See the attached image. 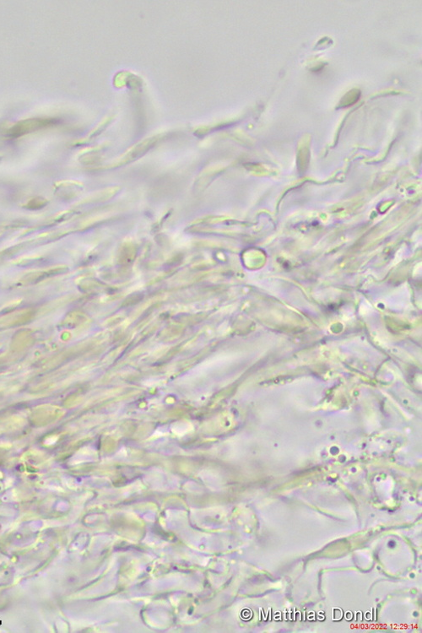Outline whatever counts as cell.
Listing matches in <instances>:
<instances>
[{"mask_svg":"<svg viewBox=\"0 0 422 633\" xmlns=\"http://www.w3.org/2000/svg\"><path fill=\"white\" fill-rule=\"evenodd\" d=\"M57 121L50 118H35V119H28V120L21 121L15 123L14 126L11 127L8 131V135L13 138H17L22 135H27L29 133L34 132L39 129H44L47 127H50L53 124H55Z\"/></svg>","mask_w":422,"mask_h":633,"instance_id":"cell-1","label":"cell"}]
</instances>
